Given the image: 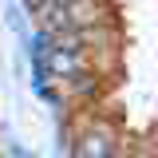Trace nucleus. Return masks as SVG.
I'll use <instances>...</instances> for the list:
<instances>
[{"instance_id":"nucleus-3","label":"nucleus","mask_w":158,"mask_h":158,"mask_svg":"<svg viewBox=\"0 0 158 158\" xmlns=\"http://www.w3.org/2000/svg\"><path fill=\"white\" fill-rule=\"evenodd\" d=\"M28 4H32L36 16H44V12H52V8H59V4H71V0H28Z\"/></svg>"},{"instance_id":"nucleus-2","label":"nucleus","mask_w":158,"mask_h":158,"mask_svg":"<svg viewBox=\"0 0 158 158\" xmlns=\"http://www.w3.org/2000/svg\"><path fill=\"white\" fill-rule=\"evenodd\" d=\"M71 154L75 158H115L118 154V135L103 123H87L71 138Z\"/></svg>"},{"instance_id":"nucleus-1","label":"nucleus","mask_w":158,"mask_h":158,"mask_svg":"<svg viewBox=\"0 0 158 158\" xmlns=\"http://www.w3.org/2000/svg\"><path fill=\"white\" fill-rule=\"evenodd\" d=\"M44 67H48V75L59 79V83H67V87H79V91H95V56H87V52H71V48H63L56 40H44Z\"/></svg>"}]
</instances>
